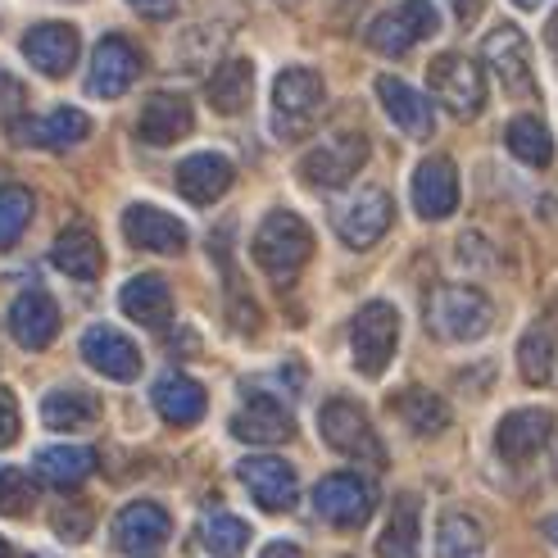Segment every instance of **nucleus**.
<instances>
[{
  "instance_id": "f257e3e1",
  "label": "nucleus",
  "mask_w": 558,
  "mask_h": 558,
  "mask_svg": "<svg viewBox=\"0 0 558 558\" xmlns=\"http://www.w3.org/2000/svg\"><path fill=\"white\" fill-rule=\"evenodd\" d=\"M250 250H255V264L272 277V282H291V277L314 259V232H310V222H304L300 214L272 209L259 222L255 245Z\"/></svg>"
},
{
  "instance_id": "f03ea898",
  "label": "nucleus",
  "mask_w": 558,
  "mask_h": 558,
  "mask_svg": "<svg viewBox=\"0 0 558 558\" xmlns=\"http://www.w3.org/2000/svg\"><path fill=\"white\" fill-rule=\"evenodd\" d=\"M323 100H327V87L314 69H282L272 82V132L277 142H300L310 136L318 114H323Z\"/></svg>"
},
{
  "instance_id": "7ed1b4c3",
  "label": "nucleus",
  "mask_w": 558,
  "mask_h": 558,
  "mask_svg": "<svg viewBox=\"0 0 558 558\" xmlns=\"http://www.w3.org/2000/svg\"><path fill=\"white\" fill-rule=\"evenodd\" d=\"M427 331L450 345H463V341H482L490 323H495V310L490 300L477 291V287H436L427 295Z\"/></svg>"
},
{
  "instance_id": "20e7f679",
  "label": "nucleus",
  "mask_w": 558,
  "mask_h": 558,
  "mask_svg": "<svg viewBox=\"0 0 558 558\" xmlns=\"http://www.w3.org/2000/svg\"><path fill=\"white\" fill-rule=\"evenodd\" d=\"M396 345H400L396 304H386V300L364 304V310L354 314V323H350V354H354L359 377H381L386 364L396 359Z\"/></svg>"
},
{
  "instance_id": "39448f33",
  "label": "nucleus",
  "mask_w": 558,
  "mask_h": 558,
  "mask_svg": "<svg viewBox=\"0 0 558 558\" xmlns=\"http://www.w3.org/2000/svg\"><path fill=\"white\" fill-rule=\"evenodd\" d=\"M427 87H432V96L450 109L454 119H477L486 109V77L459 50L436 54L432 69H427Z\"/></svg>"
},
{
  "instance_id": "423d86ee",
  "label": "nucleus",
  "mask_w": 558,
  "mask_h": 558,
  "mask_svg": "<svg viewBox=\"0 0 558 558\" xmlns=\"http://www.w3.org/2000/svg\"><path fill=\"white\" fill-rule=\"evenodd\" d=\"M440 33V14L432 0H400L396 10H386L373 19L368 27V46L377 54H390V60H400V54H409L417 41H427Z\"/></svg>"
},
{
  "instance_id": "0eeeda50",
  "label": "nucleus",
  "mask_w": 558,
  "mask_h": 558,
  "mask_svg": "<svg viewBox=\"0 0 558 558\" xmlns=\"http://www.w3.org/2000/svg\"><path fill=\"white\" fill-rule=\"evenodd\" d=\"M364 159H368L364 132H331L300 159V178L318 191H337L364 169Z\"/></svg>"
},
{
  "instance_id": "6e6552de",
  "label": "nucleus",
  "mask_w": 558,
  "mask_h": 558,
  "mask_svg": "<svg viewBox=\"0 0 558 558\" xmlns=\"http://www.w3.org/2000/svg\"><path fill=\"white\" fill-rule=\"evenodd\" d=\"M482 60L486 69L499 77V87L518 100H532L536 96V73H532V41L522 37V27L513 23H499L495 33H486L482 41Z\"/></svg>"
},
{
  "instance_id": "1a4fd4ad",
  "label": "nucleus",
  "mask_w": 558,
  "mask_h": 558,
  "mask_svg": "<svg viewBox=\"0 0 558 558\" xmlns=\"http://www.w3.org/2000/svg\"><path fill=\"white\" fill-rule=\"evenodd\" d=\"M373 505H377V495L359 472H327L314 486V513L331 526H341V532L364 526L373 518Z\"/></svg>"
},
{
  "instance_id": "9d476101",
  "label": "nucleus",
  "mask_w": 558,
  "mask_h": 558,
  "mask_svg": "<svg viewBox=\"0 0 558 558\" xmlns=\"http://www.w3.org/2000/svg\"><path fill=\"white\" fill-rule=\"evenodd\" d=\"M390 218H396L390 195L381 186H364L359 195H350V201H341L331 209V228H337V236L350 250H368L390 232Z\"/></svg>"
},
{
  "instance_id": "9b49d317",
  "label": "nucleus",
  "mask_w": 558,
  "mask_h": 558,
  "mask_svg": "<svg viewBox=\"0 0 558 558\" xmlns=\"http://www.w3.org/2000/svg\"><path fill=\"white\" fill-rule=\"evenodd\" d=\"M318 432H323V440L331 445V450L345 454V459H364L373 468H381V459H386L368 413L359 404H350V400H327L323 413H318Z\"/></svg>"
},
{
  "instance_id": "f8f14e48",
  "label": "nucleus",
  "mask_w": 558,
  "mask_h": 558,
  "mask_svg": "<svg viewBox=\"0 0 558 558\" xmlns=\"http://www.w3.org/2000/svg\"><path fill=\"white\" fill-rule=\"evenodd\" d=\"M236 477L250 490V499L264 509V513H287L295 509L300 499V477L287 459H272V454H255V459H241L236 463Z\"/></svg>"
},
{
  "instance_id": "ddd939ff",
  "label": "nucleus",
  "mask_w": 558,
  "mask_h": 558,
  "mask_svg": "<svg viewBox=\"0 0 558 558\" xmlns=\"http://www.w3.org/2000/svg\"><path fill=\"white\" fill-rule=\"evenodd\" d=\"M142 77V50L128 37H100V46L92 50V69H87V92L96 100H119L132 82Z\"/></svg>"
},
{
  "instance_id": "4468645a",
  "label": "nucleus",
  "mask_w": 558,
  "mask_h": 558,
  "mask_svg": "<svg viewBox=\"0 0 558 558\" xmlns=\"http://www.w3.org/2000/svg\"><path fill=\"white\" fill-rule=\"evenodd\" d=\"M82 359L109 381H136L142 377V350H136V341H128L119 327H87L82 331Z\"/></svg>"
},
{
  "instance_id": "2eb2a0df",
  "label": "nucleus",
  "mask_w": 558,
  "mask_h": 558,
  "mask_svg": "<svg viewBox=\"0 0 558 558\" xmlns=\"http://www.w3.org/2000/svg\"><path fill=\"white\" fill-rule=\"evenodd\" d=\"M413 209H417V218H427V222H440V218H450L459 209V169H454V159L432 155V159L417 163L413 169Z\"/></svg>"
},
{
  "instance_id": "dca6fc26",
  "label": "nucleus",
  "mask_w": 558,
  "mask_h": 558,
  "mask_svg": "<svg viewBox=\"0 0 558 558\" xmlns=\"http://www.w3.org/2000/svg\"><path fill=\"white\" fill-rule=\"evenodd\" d=\"M169 532H173V518L163 505H155V499H136V505H128L114 518V545L132 558L155 554L163 541H169Z\"/></svg>"
},
{
  "instance_id": "f3484780",
  "label": "nucleus",
  "mask_w": 558,
  "mask_h": 558,
  "mask_svg": "<svg viewBox=\"0 0 558 558\" xmlns=\"http://www.w3.org/2000/svg\"><path fill=\"white\" fill-rule=\"evenodd\" d=\"M554 436V413L549 409H513L505 423L495 427V450L509 463H532Z\"/></svg>"
},
{
  "instance_id": "a211bd4d",
  "label": "nucleus",
  "mask_w": 558,
  "mask_h": 558,
  "mask_svg": "<svg viewBox=\"0 0 558 558\" xmlns=\"http://www.w3.org/2000/svg\"><path fill=\"white\" fill-rule=\"evenodd\" d=\"M232 436L245 445H282L295 436V417L277 396H250L232 417Z\"/></svg>"
},
{
  "instance_id": "6ab92c4d",
  "label": "nucleus",
  "mask_w": 558,
  "mask_h": 558,
  "mask_svg": "<svg viewBox=\"0 0 558 558\" xmlns=\"http://www.w3.org/2000/svg\"><path fill=\"white\" fill-rule=\"evenodd\" d=\"M77 50H82L77 27H69V23H37V27H27V37H23L27 64L46 77H69V69L77 64Z\"/></svg>"
},
{
  "instance_id": "aec40b11",
  "label": "nucleus",
  "mask_w": 558,
  "mask_h": 558,
  "mask_svg": "<svg viewBox=\"0 0 558 558\" xmlns=\"http://www.w3.org/2000/svg\"><path fill=\"white\" fill-rule=\"evenodd\" d=\"M377 100L381 109L390 114V123H396L404 136H413V142H427V136L436 132V114H432V100L409 87L404 77H377Z\"/></svg>"
},
{
  "instance_id": "412c9836",
  "label": "nucleus",
  "mask_w": 558,
  "mask_h": 558,
  "mask_svg": "<svg viewBox=\"0 0 558 558\" xmlns=\"http://www.w3.org/2000/svg\"><path fill=\"white\" fill-rule=\"evenodd\" d=\"M23 146H41V150H69L77 142H87L92 136V119L82 114V109L73 105H60V109H50V114L41 119H19L10 128Z\"/></svg>"
},
{
  "instance_id": "4be33fe9",
  "label": "nucleus",
  "mask_w": 558,
  "mask_h": 558,
  "mask_svg": "<svg viewBox=\"0 0 558 558\" xmlns=\"http://www.w3.org/2000/svg\"><path fill=\"white\" fill-rule=\"evenodd\" d=\"M123 236L136 250H150V255H182L186 250V228L173 214H163L155 205H128L123 209Z\"/></svg>"
},
{
  "instance_id": "5701e85b",
  "label": "nucleus",
  "mask_w": 558,
  "mask_h": 558,
  "mask_svg": "<svg viewBox=\"0 0 558 558\" xmlns=\"http://www.w3.org/2000/svg\"><path fill=\"white\" fill-rule=\"evenodd\" d=\"M191 128H195V109L178 92H155L142 105V119H136V136H142L146 146H173Z\"/></svg>"
},
{
  "instance_id": "b1692460",
  "label": "nucleus",
  "mask_w": 558,
  "mask_h": 558,
  "mask_svg": "<svg viewBox=\"0 0 558 558\" xmlns=\"http://www.w3.org/2000/svg\"><path fill=\"white\" fill-rule=\"evenodd\" d=\"M10 337L23 350H46L54 337H60V304H54L46 291H23L10 304Z\"/></svg>"
},
{
  "instance_id": "393cba45",
  "label": "nucleus",
  "mask_w": 558,
  "mask_h": 558,
  "mask_svg": "<svg viewBox=\"0 0 558 558\" xmlns=\"http://www.w3.org/2000/svg\"><path fill=\"white\" fill-rule=\"evenodd\" d=\"M232 159L228 155H214V150H201V155H191L178 163V191H182V201L191 205H214L222 201V195L232 191Z\"/></svg>"
},
{
  "instance_id": "a878e982",
  "label": "nucleus",
  "mask_w": 558,
  "mask_h": 558,
  "mask_svg": "<svg viewBox=\"0 0 558 558\" xmlns=\"http://www.w3.org/2000/svg\"><path fill=\"white\" fill-rule=\"evenodd\" d=\"M150 400H155V413L169 427H195L205 417V409H209L205 386L195 377H186V373H163L155 381V390H150Z\"/></svg>"
},
{
  "instance_id": "bb28decb",
  "label": "nucleus",
  "mask_w": 558,
  "mask_h": 558,
  "mask_svg": "<svg viewBox=\"0 0 558 558\" xmlns=\"http://www.w3.org/2000/svg\"><path fill=\"white\" fill-rule=\"evenodd\" d=\"M50 264L64 277H73V282H96L100 268H105V250H100V241H96V232L87 228V222H73V228H64L60 236H54Z\"/></svg>"
},
{
  "instance_id": "cd10ccee",
  "label": "nucleus",
  "mask_w": 558,
  "mask_h": 558,
  "mask_svg": "<svg viewBox=\"0 0 558 558\" xmlns=\"http://www.w3.org/2000/svg\"><path fill=\"white\" fill-rule=\"evenodd\" d=\"M119 310L142 327H163L173 318V291L159 272H136L132 282L119 291Z\"/></svg>"
},
{
  "instance_id": "c85d7f7f",
  "label": "nucleus",
  "mask_w": 558,
  "mask_h": 558,
  "mask_svg": "<svg viewBox=\"0 0 558 558\" xmlns=\"http://www.w3.org/2000/svg\"><path fill=\"white\" fill-rule=\"evenodd\" d=\"M33 468L46 486L77 490L96 472V450H87V445H46V450H37Z\"/></svg>"
},
{
  "instance_id": "c756f323",
  "label": "nucleus",
  "mask_w": 558,
  "mask_h": 558,
  "mask_svg": "<svg viewBox=\"0 0 558 558\" xmlns=\"http://www.w3.org/2000/svg\"><path fill=\"white\" fill-rule=\"evenodd\" d=\"M96 417H100V400L92 396V390L60 386L41 400V423L50 432H82V427H92Z\"/></svg>"
},
{
  "instance_id": "7c9ffc66",
  "label": "nucleus",
  "mask_w": 558,
  "mask_h": 558,
  "mask_svg": "<svg viewBox=\"0 0 558 558\" xmlns=\"http://www.w3.org/2000/svg\"><path fill=\"white\" fill-rule=\"evenodd\" d=\"M209 105L218 114H241L255 96V64L250 60H222L214 73H209V87H205Z\"/></svg>"
},
{
  "instance_id": "2f4dec72",
  "label": "nucleus",
  "mask_w": 558,
  "mask_h": 558,
  "mask_svg": "<svg viewBox=\"0 0 558 558\" xmlns=\"http://www.w3.org/2000/svg\"><path fill=\"white\" fill-rule=\"evenodd\" d=\"M390 413L417 436H436V432L450 427V404H445L440 396H432V390H423V386L400 390V396L390 400Z\"/></svg>"
},
{
  "instance_id": "473e14b6",
  "label": "nucleus",
  "mask_w": 558,
  "mask_h": 558,
  "mask_svg": "<svg viewBox=\"0 0 558 558\" xmlns=\"http://www.w3.org/2000/svg\"><path fill=\"white\" fill-rule=\"evenodd\" d=\"M417 541H423V526H417V495H400L396 513H390L386 532L377 541L381 558H417Z\"/></svg>"
},
{
  "instance_id": "72a5a7b5",
  "label": "nucleus",
  "mask_w": 558,
  "mask_h": 558,
  "mask_svg": "<svg viewBox=\"0 0 558 558\" xmlns=\"http://www.w3.org/2000/svg\"><path fill=\"white\" fill-rule=\"evenodd\" d=\"M505 142H509L513 159H522L526 169H549L554 163V136L536 114H518L505 132Z\"/></svg>"
},
{
  "instance_id": "f704fd0d",
  "label": "nucleus",
  "mask_w": 558,
  "mask_h": 558,
  "mask_svg": "<svg viewBox=\"0 0 558 558\" xmlns=\"http://www.w3.org/2000/svg\"><path fill=\"white\" fill-rule=\"evenodd\" d=\"M436 554L440 558H482L486 554V532L477 518L468 513H445L436 532Z\"/></svg>"
},
{
  "instance_id": "c9c22d12",
  "label": "nucleus",
  "mask_w": 558,
  "mask_h": 558,
  "mask_svg": "<svg viewBox=\"0 0 558 558\" xmlns=\"http://www.w3.org/2000/svg\"><path fill=\"white\" fill-rule=\"evenodd\" d=\"M33 191L27 186H0V250H14L27 232V222H33Z\"/></svg>"
},
{
  "instance_id": "e433bc0d",
  "label": "nucleus",
  "mask_w": 558,
  "mask_h": 558,
  "mask_svg": "<svg viewBox=\"0 0 558 558\" xmlns=\"http://www.w3.org/2000/svg\"><path fill=\"white\" fill-rule=\"evenodd\" d=\"M518 373L532 386H549V377H554V337L545 327H532L518 341Z\"/></svg>"
},
{
  "instance_id": "4c0bfd02",
  "label": "nucleus",
  "mask_w": 558,
  "mask_h": 558,
  "mask_svg": "<svg viewBox=\"0 0 558 558\" xmlns=\"http://www.w3.org/2000/svg\"><path fill=\"white\" fill-rule=\"evenodd\" d=\"M201 541H205V549L214 558H236L245 549V541H250V526L241 518H232V513H209L205 526H201Z\"/></svg>"
},
{
  "instance_id": "58836bf2",
  "label": "nucleus",
  "mask_w": 558,
  "mask_h": 558,
  "mask_svg": "<svg viewBox=\"0 0 558 558\" xmlns=\"http://www.w3.org/2000/svg\"><path fill=\"white\" fill-rule=\"evenodd\" d=\"M37 505V486L23 468H0V513L5 518H27Z\"/></svg>"
},
{
  "instance_id": "ea45409f",
  "label": "nucleus",
  "mask_w": 558,
  "mask_h": 558,
  "mask_svg": "<svg viewBox=\"0 0 558 558\" xmlns=\"http://www.w3.org/2000/svg\"><path fill=\"white\" fill-rule=\"evenodd\" d=\"M54 532H60L64 541H82V536L92 532V509H87V505L60 509V513H54Z\"/></svg>"
},
{
  "instance_id": "a19ab883",
  "label": "nucleus",
  "mask_w": 558,
  "mask_h": 558,
  "mask_svg": "<svg viewBox=\"0 0 558 558\" xmlns=\"http://www.w3.org/2000/svg\"><path fill=\"white\" fill-rule=\"evenodd\" d=\"M23 432V417H19V400L14 390H0V450H10Z\"/></svg>"
},
{
  "instance_id": "79ce46f5",
  "label": "nucleus",
  "mask_w": 558,
  "mask_h": 558,
  "mask_svg": "<svg viewBox=\"0 0 558 558\" xmlns=\"http://www.w3.org/2000/svg\"><path fill=\"white\" fill-rule=\"evenodd\" d=\"M128 5L136 14H146V19H169L178 10V0H128Z\"/></svg>"
},
{
  "instance_id": "37998d69",
  "label": "nucleus",
  "mask_w": 558,
  "mask_h": 558,
  "mask_svg": "<svg viewBox=\"0 0 558 558\" xmlns=\"http://www.w3.org/2000/svg\"><path fill=\"white\" fill-rule=\"evenodd\" d=\"M14 105H23V87L0 69V109H14Z\"/></svg>"
},
{
  "instance_id": "c03bdc74",
  "label": "nucleus",
  "mask_w": 558,
  "mask_h": 558,
  "mask_svg": "<svg viewBox=\"0 0 558 558\" xmlns=\"http://www.w3.org/2000/svg\"><path fill=\"white\" fill-rule=\"evenodd\" d=\"M450 10H454V19L468 27V23H477L482 19V10H486V0H450Z\"/></svg>"
},
{
  "instance_id": "a18cd8bd",
  "label": "nucleus",
  "mask_w": 558,
  "mask_h": 558,
  "mask_svg": "<svg viewBox=\"0 0 558 558\" xmlns=\"http://www.w3.org/2000/svg\"><path fill=\"white\" fill-rule=\"evenodd\" d=\"M259 558H304V554H300L291 541H272V545H264V554H259Z\"/></svg>"
},
{
  "instance_id": "49530a36",
  "label": "nucleus",
  "mask_w": 558,
  "mask_h": 558,
  "mask_svg": "<svg viewBox=\"0 0 558 558\" xmlns=\"http://www.w3.org/2000/svg\"><path fill=\"white\" fill-rule=\"evenodd\" d=\"M545 46L554 50V60H558V14H554V19L545 23Z\"/></svg>"
},
{
  "instance_id": "de8ad7c7",
  "label": "nucleus",
  "mask_w": 558,
  "mask_h": 558,
  "mask_svg": "<svg viewBox=\"0 0 558 558\" xmlns=\"http://www.w3.org/2000/svg\"><path fill=\"white\" fill-rule=\"evenodd\" d=\"M545 536L558 545V518H549V522H545Z\"/></svg>"
},
{
  "instance_id": "09e8293b",
  "label": "nucleus",
  "mask_w": 558,
  "mask_h": 558,
  "mask_svg": "<svg viewBox=\"0 0 558 558\" xmlns=\"http://www.w3.org/2000/svg\"><path fill=\"white\" fill-rule=\"evenodd\" d=\"M513 5H518V10H541L545 0H513Z\"/></svg>"
},
{
  "instance_id": "8fccbe9b",
  "label": "nucleus",
  "mask_w": 558,
  "mask_h": 558,
  "mask_svg": "<svg viewBox=\"0 0 558 558\" xmlns=\"http://www.w3.org/2000/svg\"><path fill=\"white\" fill-rule=\"evenodd\" d=\"M0 558H14V554H10V541H5V536H0Z\"/></svg>"
}]
</instances>
